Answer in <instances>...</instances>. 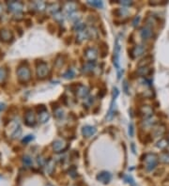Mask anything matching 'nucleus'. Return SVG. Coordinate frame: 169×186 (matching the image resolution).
<instances>
[{
  "label": "nucleus",
  "instance_id": "nucleus-45",
  "mask_svg": "<svg viewBox=\"0 0 169 186\" xmlns=\"http://www.w3.org/2000/svg\"><path fill=\"white\" fill-rule=\"evenodd\" d=\"M123 89H124L125 93L129 94V89H128V83H127V81H124V83H123Z\"/></svg>",
  "mask_w": 169,
  "mask_h": 186
},
{
  "label": "nucleus",
  "instance_id": "nucleus-12",
  "mask_svg": "<svg viewBox=\"0 0 169 186\" xmlns=\"http://www.w3.org/2000/svg\"><path fill=\"white\" fill-rule=\"evenodd\" d=\"M66 148H67V144L62 139H57L53 143V148L56 152H61L66 150Z\"/></svg>",
  "mask_w": 169,
  "mask_h": 186
},
{
  "label": "nucleus",
  "instance_id": "nucleus-7",
  "mask_svg": "<svg viewBox=\"0 0 169 186\" xmlns=\"http://www.w3.org/2000/svg\"><path fill=\"white\" fill-rule=\"evenodd\" d=\"M8 9L9 11L13 12V13H20L23 11L24 9V4L20 1H9L7 3Z\"/></svg>",
  "mask_w": 169,
  "mask_h": 186
},
{
  "label": "nucleus",
  "instance_id": "nucleus-42",
  "mask_svg": "<svg viewBox=\"0 0 169 186\" xmlns=\"http://www.w3.org/2000/svg\"><path fill=\"white\" fill-rule=\"evenodd\" d=\"M139 22H140V16H135L134 17V21H133V26L134 27H136L138 24H139Z\"/></svg>",
  "mask_w": 169,
  "mask_h": 186
},
{
  "label": "nucleus",
  "instance_id": "nucleus-3",
  "mask_svg": "<svg viewBox=\"0 0 169 186\" xmlns=\"http://www.w3.org/2000/svg\"><path fill=\"white\" fill-rule=\"evenodd\" d=\"M36 72H37V76L39 78H41V79L45 78L50 72V69H49L47 63H45L43 61L39 62L37 65V68H36Z\"/></svg>",
  "mask_w": 169,
  "mask_h": 186
},
{
  "label": "nucleus",
  "instance_id": "nucleus-26",
  "mask_svg": "<svg viewBox=\"0 0 169 186\" xmlns=\"http://www.w3.org/2000/svg\"><path fill=\"white\" fill-rule=\"evenodd\" d=\"M87 30V35H88V39H96L98 37V31L95 27H89L86 29Z\"/></svg>",
  "mask_w": 169,
  "mask_h": 186
},
{
  "label": "nucleus",
  "instance_id": "nucleus-14",
  "mask_svg": "<svg viewBox=\"0 0 169 186\" xmlns=\"http://www.w3.org/2000/svg\"><path fill=\"white\" fill-rule=\"evenodd\" d=\"M111 179H112V175L107 171H102V172L99 173L98 176H97V180L102 183H105V184L109 183Z\"/></svg>",
  "mask_w": 169,
  "mask_h": 186
},
{
  "label": "nucleus",
  "instance_id": "nucleus-41",
  "mask_svg": "<svg viewBox=\"0 0 169 186\" xmlns=\"http://www.w3.org/2000/svg\"><path fill=\"white\" fill-rule=\"evenodd\" d=\"M54 18H55L57 21H58V22H63V16H62V14H61L60 11L57 12V13H56V14H54Z\"/></svg>",
  "mask_w": 169,
  "mask_h": 186
},
{
  "label": "nucleus",
  "instance_id": "nucleus-38",
  "mask_svg": "<svg viewBox=\"0 0 169 186\" xmlns=\"http://www.w3.org/2000/svg\"><path fill=\"white\" fill-rule=\"evenodd\" d=\"M21 133H22V129H21V127L20 128H18L15 132H14V133L11 135V137L13 138V139H15V138H18L19 136L21 135Z\"/></svg>",
  "mask_w": 169,
  "mask_h": 186
},
{
  "label": "nucleus",
  "instance_id": "nucleus-27",
  "mask_svg": "<svg viewBox=\"0 0 169 186\" xmlns=\"http://www.w3.org/2000/svg\"><path fill=\"white\" fill-rule=\"evenodd\" d=\"M8 76V70L4 67L0 68V84L5 82V80L7 79Z\"/></svg>",
  "mask_w": 169,
  "mask_h": 186
},
{
  "label": "nucleus",
  "instance_id": "nucleus-16",
  "mask_svg": "<svg viewBox=\"0 0 169 186\" xmlns=\"http://www.w3.org/2000/svg\"><path fill=\"white\" fill-rule=\"evenodd\" d=\"M88 94H89V89H88L87 86H83V85L78 86V88L76 89V95H77V97H79V98H86Z\"/></svg>",
  "mask_w": 169,
  "mask_h": 186
},
{
  "label": "nucleus",
  "instance_id": "nucleus-43",
  "mask_svg": "<svg viewBox=\"0 0 169 186\" xmlns=\"http://www.w3.org/2000/svg\"><path fill=\"white\" fill-rule=\"evenodd\" d=\"M119 3L122 6H131L133 5V1H128V0H124V1H119Z\"/></svg>",
  "mask_w": 169,
  "mask_h": 186
},
{
  "label": "nucleus",
  "instance_id": "nucleus-40",
  "mask_svg": "<svg viewBox=\"0 0 169 186\" xmlns=\"http://www.w3.org/2000/svg\"><path fill=\"white\" fill-rule=\"evenodd\" d=\"M134 133V124L131 123L129 125V135L131 136V137H133Z\"/></svg>",
  "mask_w": 169,
  "mask_h": 186
},
{
  "label": "nucleus",
  "instance_id": "nucleus-34",
  "mask_svg": "<svg viewBox=\"0 0 169 186\" xmlns=\"http://www.w3.org/2000/svg\"><path fill=\"white\" fill-rule=\"evenodd\" d=\"M87 3H88L89 5H91L92 7L99 8V9L102 8V6H103V4H102L101 1H97V0H95V1H88Z\"/></svg>",
  "mask_w": 169,
  "mask_h": 186
},
{
  "label": "nucleus",
  "instance_id": "nucleus-35",
  "mask_svg": "<svg viewBox=\"0 0 169 186\" xmlns=\"http://www.w3.org/2000/svg\"><path fill=\"white\" fill-rule=\"evenodd\" d=\"M155 119H153V118H149V119H146V120H144V125H146V126H152L153 124H155Z\"/></svg>",
  "mask_w": 169,
  "mask_h": 186
},
{
  "label": "nucleus",
  "instance_id": "nucleus-11",
  "mask_svg": "<svg viewBox=\"0 0 169 186\" xmlns=\"http://www.w3.org/2000/svg\"><path fill=\"white\" fill-rule=\"evenodd\" d=\"M38 110H39V121L41 123H45L50 118V115L47 112L46 108L43 105H41V107H39Z\"/></svg>",
  "mask_w": 169,
  "mask_h": 186
},
{
  "label": "nucleus",
  "instance_id": "nucleus-47",
  "mask_svg": "<svg viewBox=\"0 0 169 186\" xmlns=\"http://www.w3.org/2000/svg\"><path fill=\"white\" fill-rule=\"evenodd\" d=\"M6 109V104L4 103H0V113Z\"/></svg>",
  "mask_w": 169,
  "mask_h": 186
},
{
  "label": "nucleus",
  "instance_id": "nucleus-48",
  "mask_svg": "<svg viewBox=\"0 0 169 186\" xmlns=\"http://www.w3.org/2000/svg\"><path fill=\"white\" fill-rule=\"evenodd\" d=\"M3 10H4V9H3V5L0 3V15H1L2 13H3Z\"/></svg>",
  "mask_w": 169,
  "mask_h": 186
},
{
  "label": "nucleus",
  "instance_id": "nucleus-46",
  "mask_svg": "<svg viewBox=\"0 0 169 186\" xmlns=\"http://www.w3.org/2000/svg\"><path fill=\"white\" fill-rule=\"evenodd\" d=\"M125 180L127 181V182H129V183H132V184H134V180L132 179V177L131 176H126L125 177Z\"/></svg>",
  "mask_w": 169,
  "mask_h": 186
},
{
  "label": "nucleus",
  "instance_id": "nucleus-17",
  "mask_svg": "<svg viewBox=\"0 0 169 186\" xmlns=\"http://www.w3.org/2000/svg\"><path fill=\"white\" fill-rule=\"evenodd\" d=\"M97 132V129L93 126H89V125H86V126H84L83 129H82V133L85 137H90V136H93Z\"/></svg>",
  "mask_w": 169,
  "mask_h": 186
},
{
  "label": "nucleus",
  "instance_id": "nucleus-5",
  "mask_svg": "<svg viewBox=\"0 0 169 186\" xmlns=\"http://www.w3.org/2000/svg\"><path fill=\"white\" fill-rule=\"evenodd\" d=\"M119 56H120V42L119 39L116 38L115 42V47H114V57H113V62L114 65L116 68V70H120L119 67Z\"/></svg>",
  "mask_w": 169,
  "mask_h": 186
},
{
  "label": "nucleus",
  "instance_id": "nucleus-21",
  "mask_svg": "<svg viewBox=\"0 0 169 186\" xmlns=\"http://www.w3.org/2000/svg\"><path fill=\"white\" fill-rule=\"evenodd\" d=\"M47 10L50 12V13L53 14V15L56 14V13H57V12L60 11V9H59V4H57V3H53V4L47 5Z\"/></svg>",
  "mask_w": 169,
  "mask_h": 186
},
{
  "label": "nucleus",
  "instance_id": "nucleus-22",
  "mask_svg": "<svg viewBox=\"0 0 169 186\" xmlns=\"http://www.w3.org/2000/svg\"><path fill=\"white\" fill-rule=\"evenodd\" d=\"M55 167H56V164H55V161L50 159L47 164H46V172L48 173V174H53V172L55 170Z\"/></svg>",
  "mask_w": 169,
  "mask_h": 186
},
{
  "label": "nucleus",
  "instance_id": "nucleus-18",
  "mask_svg": "<svg viewBox=\"0 0 169 186\" xmlns=\"http://www.w3.org/2000/svg\"><path fill=\"white\" fill-rule=\"evenodd\" d=\"M76 8L77 7H76L75 3H73V2H68L66 5H65V7H64V10H65V12H66V14L68 16H70V15L75 13Z\"/></svg>",
  "mask_w": 169,
  "mask_h": 186
},
{
  "label": "nucleus",
  "instance_id": "nucleus-29",
  "mask_svg": "<svg viewBox=\"0 0 169 186\" xmlns=\"http://www.w3.org/2000/svg\"><path fill=\"white\" fill-rule=\"evenodd\" d=\"M149 72H150V70L148 67H139L137 71V73L141 76H147Z\"/></svg>",
  "mask_w": 169,
  "mask_h": 186
},
{
  "label": "nucleus",
  "instance_id": "nucleus-36",
  "mask_svg": "<svg viewBox=\"0 0 169 186\" xmlns=\"http://www.w3.org/2000/svg\"><path fill=\"white\" fill-rule=\"evenodd\" d=\"M128 13V10L124 8H121V9H119L116 10V14L118 16H123L124 14H127Z\"/></svg>",
  "mask_w": 169,
  "mask_h": 186
},
{
  "label": "nucleus",
  "instance_id": "nucleus-39",
  "mask_svg": "<svg viewBox=\"0 0 169 186\" xmlns=\"http://www.w3.org/2000/svg\"><path fill=\"white\" fill-rule=\"evenodd\" d=\"M55 115H56V117L57 118H62L63 117V110L61 109V108H57V109H56L55 110Z\"/></svg>",
  "mask_w": 169,
  "mask_h": 186
},
{
  "label": "nucleus",
  "instance_id": "nucleus-23",
  "mask_svg": "<svg viewBox=\"0 0 169 186\" xmlns=\"http://www.w3.org/2000/svg\"><path fill=\"white\" fill-rule=\"evenodd\" d=\"M165 132V127L163 125H159L153 129V134L155 136H162Z\"/></svg>",
  "mask_w": 169,
  "mask_h": 186
},
{
  "label": "nucleus",
  "instance_id": "nucleus-24",
  "mask_svg": "<svg viewBox=\"0 0 169 186\" xmlns=\"http://www.w3.org/2000/svg\"><path fill=\"white\" fill-rule=\"evenodd\" d=\"M33 6L39 11H43L46 9V7H47L46 3L43 2V1H36V2L33 3Z\"/></svg>",
  "mask_w": 169,
  "mask_h": 186
},
{
  "label": "nucleus",
  "instance_id": "nucleus-20",
  "mask_svg": "<svg viewBox=\"0 0 169 186\" xmlns=\"http://www.w3.org/2000/svg\"><path fill=\"white\" fill-rule=\"evenodd\" d=\"M86 39H88V35H87V30H86V29L77 32L76 41H77L78 42H82L83 41H85V40H86Z\"/></svg>",
  "mask_w": 169,
  "mask_h": 186
},
{
  "label": "nucleus",
  "instance_id": "nucleus-32",
  "mask_svg": "<svg viewBox=\"0 0 169 186\" xmlns=\"http://www.w3.org/2000/svg\"><path fill=\"white\" fill-rule=\"evenodd\" d=\"M167 144H168V141L166 139L163 138L160 141H158V143H157V145H156V146H157V148H161V150H163V148H165L167 147Z\"/></svg>",
  "mask_w": 169,
  "mask_h": 186
},
{
  "label": "nucleus",
  "instance_id": "nucleus-6",
  "mask_svg": "<svg viewBox=\"0 0 169 186\" xmlns=\"http://www.w3.org/2000/svg\"><path fill=\"white\" fill-rule=\"evenodd\" d=\"M140 36L143 41H149L152 38L153 36V29L150 24H146L144 27H142L140 31Z\"/></svg>",
  "mask_w": 169,
  "mask_h": 186
},
{
  "label": "nucleus",
  "instance_id": "nucleus-19",
  "mask_svg": "<svg viewBox=\"0 0 169 186\" xmlns=\"http://www.w3.org/2000/svg\"><path fill=\"white\" fill-rule=\"evenodd\" d=\"M96 68V63L95 61H87L86 63L83 66V72L88 73V72H91L94 71V69Z\"/></svg>",
  "mask_w": 169,
  "mask_h": 186
},
{
  "label": "nucleus",
  "instance_id": "nucleus-2",
  "mask_svg": "<svg viewBox=\"0 0 169 186\" xmlns=\"http://www.w3.org/2000/svg\"><path fill=\"white\" fill-rule=\"evenodd\" d=\"M145 166L146 169L148 171H152L156 166H157L158 161H159V157L157 154L155 153H148L145 155Z\"/></svg>",
  "mask_w": 169,
  "mask_h": 186
},
{
  "label": "nucleus",
  "instance_id": "nucleus-13",
  "mask_svg": "<svg viewBox=\"0 0 169 186\" xmlns=\"http://www.w3.org/2000/svg\"><path fill=\"white\" fill-rule=\"evenodd\" d=\"M139 113L145 119H149L153 116V109L149 105H144L139 109Z\"/></svg>",
  "mask_w": 169,
  "mask_h": 186
},
{
  "label": "nucleus",
  "instance_id": "nucleus-31",
  "mask_svg": "<svg viewBox=\"0 0 169 186\" xmlns=\"http://www.w3.org/2000/svg\"><path fill=\"white\" fill-rule=\"evenodd\" d=\"M160 161L164 164H169V153L168 152H163L160 155Z\"/></svg>",
  "mask_w": 169,
  "mask_h": 186
},
{
  "label": "nucleus",
  "instance_id": "nucleus-1",
  "mask_svg": "<svg viewBox=\"0 0 169 186\" xmlns=\"http://www.w3.org/2000/svg\"><path fill=\"white\" fill-rule=\"evenodd\" d=\"M17 77L21 83H27L31 79V71L27 64H23L17 69Z\"/></svg>",
  "mask_w": 169,
  "mask_h": 186
},
{
  "label": "nucleus",
  "instance_id": "nucleus-9",
  "mask_svg": "<svg viewBox=\"0 0 169 186\" xmlns=\"http://www.w3.org/2000/svg\"><path fill=\"white\" fill-rule=\"evenodd\" d=\"M13 40V34L12 32L7 28L0 29V41L4 42H9Z\"/></svg>",
  "mask_w": 169,
  "mask_h": 186
},
{
  "label": "nucleus",
  "instance_id": "nucleus-44",
  "mask_svg": "<svg viewBox=\"0 0 169 186\" xmlns=\"http://www.w3.org/2000/svg\"><path fill=\"white\" fill-rule=\"evenodd\" d=\"M44 162H45V161H44V159L42 157H40V156L38 157V164L40 165V166H43Z\"/></svg>",
  "mask_w": 169,
  "mask_h": 186
},
{
  "label": "nucleus",
  "instance_id": "nucleus-33",
  "mask_svg": "<svg viewBox=\"0 0 169 186\" xmlns=\"http://www.w3.org/2000/svg\"><path fill=\"white\" fill-rule=\"evenodd\" d=\"M23 163L25 165V166H31L33 164V161H32V158L28 155H24L23 157Z\"/></svg>",
  "mask_w": 169,
  "mask_h": 186
},
{
  "label": "nucleus",
  "instance_id": "nucleus-25",
  "mask_svg": "<svg viewBox=\"0 0 169 186\" xmlns=\"http://www.w3.org/2000/svg\"><path fill=\"white\" fill-rule=\"evenodd\" d=\"M73 29L75 31H77V32L85 30L86 29V24L81 21H76L75 24H74V26H73Z\"/></svg>",
  "mask_w": 169,
  "mask_h": 186
},
{
  "label": "nucleus",
  "instance_id": "nucleus-37",
  "mask_svg": "<svg viewBox=\"0 0 169 186\" xmlns=\"http://www.w3.org/2000/svg\"><path fill=\"white\" fill-rule=\"evenodd\" d=\"M33 139H34V135L28 134V135H27V136H24V138L22 140V142H23L24 144H28V143H29L30 141H32Z\"/></svg>",
  "mask_w": 169,
  "mask_h": 186
},
{
  "label": "nucleus",
  "instance_id": "nucleus-15",
  "mask_svg": "<svg viewBox=\"0 0 169 186\" xmlns=\"http://www.w3.org/2000/svg\"><path fill=\"white\" fill-rule=\"evenodd\" d=\"M145 51H146V49L143 45H136L132 49L131 56L133 58H136V57H139L140 56H142L145 53Z\"/></svg>",
  "mask_w": 169,
  "mask_h": 186
},
{
  "label": "nucleus",
  "instance_id": "nucleus-30",
  "mask_svg": "<svg viewBox=\"0 0 169 186\" xmlns=\"http://www.w3.org/2000/svg\"><path fill=\"white\" fill-rule=\"evenodd\" d=\"M63 77H64L65 79H72V78L75 77V71H74L72 69H70V70H68L66 72H64Z\"/></svg>",
  "mask_w": 169,
  "mask_h": 186
},
{
  "label": "nucleus",
  "instance_id": "nucleus-4",
  "mask_svg": "<svg viewBox=\"0 0 169 186\" xmlns=\"http://www.w3.org/2000/svg\"><path fill=\"white\" fill-rule=\"evenodd\" d=\"M119 94V91L116 88H113V96H112V101H111V104H110V108H109V111L107 113V116H106V119L107 120H110L112 119V118L114 117V114H115V108H116V98H118Z\"/></svg>",
  "mask_w": 169,
  "mask_h": 186
},
{
  "label": "nucleus",
  "instance_id": "nucleus-8",
  "mask_svg": "<svg viewBox=\"0 0 169 186\" xmlns=\"http://www.w3.org/2000/svg\"><path fill=\"white\" fill-rule=\"evenodd\" d=\"M24 122L28 126H30V127L34 126L36 124V116H35L34 112L31 109L28 110L27 112H25V114H24Z\"/></svg>",
  "mask_w": 169,
  "mask_h": 186
},
{
  "label": "nucleus",
  "instance_id": "nucleus-28",
  "mask_svg": "<svg viewBox=\"0 0 169 186\" xmlns=\"http://www.w3.org/2000/svg\"><path fill=\"white\" fill-rule=\"evenodd\" d=\"M151 61H152V57H147L139 62L138 66L139 67H148V65L151 63Z\"/></svg>",
  "mask_w": 169,
  "mask_h": 186
},
{
  "label": "nucleus",
  "instance_id": "nucleus-10",
  "mask_svg": "<svg viewBox=\"0 0 169 186\" xmlns=\"http://www.w3.org/2000/svg\"><path fill=\"white\" fill-rule=\"evenodd\" d=\"M85 57L88 61H95L98 57V51L94 47H88L85 50Z\"/></svg>",
  "mask_w": 169,
  "mask_h": 186
}]
</instances>
